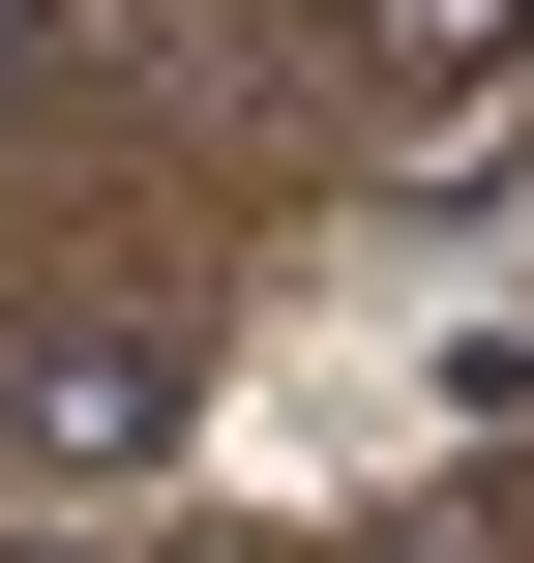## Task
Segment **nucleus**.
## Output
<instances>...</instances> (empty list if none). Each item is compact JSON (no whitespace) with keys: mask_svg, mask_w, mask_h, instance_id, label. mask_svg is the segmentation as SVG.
<instances>
[{"mask_svg":"<svg viewBox=\"0 0 534 563\" xmlns=\"http://www.w3.org/2000/svg\"><path fill=\"white\" fill-rule=\"evenodd\" d=\"M178 386H208V356H178L149 297H59V327H0V475H149Z\"/></svg>","mask_w":534,"mask_h":563,"instance_id":"f257e3e1","label":"nucleus"},{"mask_svg":"<svg viewBox=\"0 0 534 563\" xmlns=\"http://www.w3.org/2000/svg\"><path fill=\"white\" fill-rule=\"evenodd\" d=\"M357 89H386V119L476 178V119H505V0H357Z\"/></svg>","mask_w":534,"mask_h":563,"instance_id":"f03ea898","label":"nucleus"},{"mask_svg":"<svg viewBox=\"0 0 534 563\" xmlns=\"http://www.w3.org/2000/svg\"><path fill=\"white\" fill-rule=\"evenodd\" d=\"M119 563H297V534H208V505H178V534H119Z\"/></svg>","mask_w":534,"mask_h":563,"instance_id":"20e7f679","label":"nucleus"},{"mask_svg":"<svg viewBox=\"0 0 534 563\" xmlns=\"http://www.w3.org/2000/svg\"><path fill=\"white\" fill-rule=\"evenodd\" d=\"M0 563H119V534H89V505H59V475H30V505H0Z\"/></svg>","mask_w":534,"mask_h":563,"instance_id":"7ed1b4c3","label":"nucleus"}]
</instances>
